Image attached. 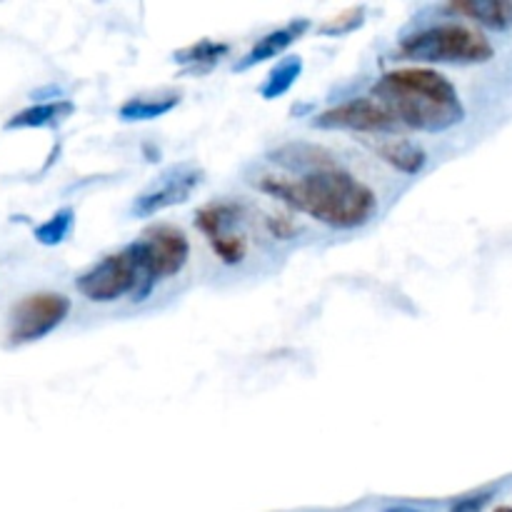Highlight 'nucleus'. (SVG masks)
Returning a JSON list of instances; mask_svg holds the SVG:
<instances>
[{
    "label": "nucleus",
    "mask_w": 512,
    "mask_h": 512,
    "mask_svg": "<svg viewBox=\"0 0 512 512\" xmlns=\"http://www.w3.org/2000/svg\"><path fill=\"white\" fill-rule=\"evenodd\" d=\"M275 163L285 165L290 170H303V175L315 173V170H328L338 168L335 158L328 150L318 148V145H305V143H288L273 153Z\"/></svg>",
    "instance_id": "obj_13"
},
{
    "label": "nucleus",
    "mask_w": 512,
    "mask_h": 512,
    "mask_svg": "<svg viewBox=\"0 0 512 512\" xmlns=\"http://www.w3.org/2000/svg\"><path fill=\"white\" fill-rule=\"evenodd\" d=\"M180 95H160V98H130L120 105L118 115L128 123H143V120H155L160 115H168L170 110L178 108Z\"/></svg>",
    "instance_id": "obj_16"
},
{
    "label": "nucleus",
    "mask_w": 512,
    "mask_h": 512,
    "mask_svg": "<svg viewBox=\"0 0 512 512\" xmlns=\"http://www.w3.org/2000/svg\"><path fill=\"white\" fill-rule=\"evenodd\" d=\"M373 95L400 125L420 133H445L465 118L458 88L438 70H390L373 85Z\"/></svg>",
    "instance_id": "obj_2"
},
{
    "label": "nucleus",
    "mask_w": 512,
    "mask_h": 512,
    "mask_svg": "<svg viewBox=\"0 0 512 512\" xmlns=\"http://www.w3.org/2000/svg\"><path fill=\"white\" fill-rule=\"evenodd\" d=\"M383 512H425L418 508H408V505H393V508H385Z\"/></svg>",
    "instance_id": "obj_22"
},
{
    "label": "nucleus",
    "mask_w": 512,
    "mask_h": 512,
    "mask_svg": "<svg viewBox=\"0 0 512 512\" xmlns=\"http://www.w3.org/2000/svg\"><path fill=\"white\" fill-rule=\"evenodd\" d=\"M240 205L235 203H213L205 205L195 213V228L205 235V238H215V235H223L233 230V225L240 218Z\"/></svg>",
    "instance_id": "obj_14"
},
{
    "label": "nucleus",
    "mask_w": 512,
    "mask_h": 512,
    "mask_svg": "<svg viewBox=\"0 0 512 512\" xmlns=\"http://www.w3.org/2000/svg\"><path fill=\"white\" fill-rule=\"evenodd\" d=\"M255 185L333 230L363 228L378 213V195L343 168L315 170L300 178L265 175Z\"/></svg>",
    "instance_id": "obj_1"
},
{
    "label": "nucleus",
    "mask_w": 512,
    "mask_h": 512,
    "mask_svg": "<svg viewBox=\"0 0 512 512\" xmlns=\"http://www.w3.org/2000/svg\"><path fill=\"white\" fill-rule=\"evenodd\" d=\"M73 225H75V210L60 208L58 213L50 215L45 223H40L38 228L33 230V235L40 245L55 248V245H60L70 233H73Z\"/></svg>",
    "instance_id": "obj_18"
},
{
    "label": "nucleus",
    "mask_w": 512,
    "mask_h": 512,
    "mask_svg": "<svg viewBox=\"0 0 512 512\" xmlns=\"http://www.w3.org/2000/svg\"><path fill=\"white\" fill-rule=\"evenodd\" d=\"M495 512H512V508H508V505H503V508H498Z\"/></svg>",
    "instance_id": "obj_23"
},
{
    "label": "nucleus",
    "mask_w": 512,
    "mask_h": 512,
    "mask_svg": "<svg viewBox=\"0 0 512 512\" xmlns=\"http://www.w3.org/2000/svg\"><path fill=\"white\" fill-rule=\"evenodd\" d=\"M370 150L378 155L380 160L395 168L398 173L405 175H418L423 173L425 165H428V153H425L420 145L410 143L405 138H393V140H378V143H368Z\"/></svg>",
    "instance_id": "obj_10"
},
{
    "label": "nucleus",
    "mask_w": 512,
    "mask_h": 512,
    "mask_svg": "<svg viewBox=\"0 0 512 512\" xmlns=\"http://www.w3.org/2000/svg\"><path fill=\"white\" fill-rule=\"evenodd\" d=\"M398 55L418 63L478 65L495 55L493 43L480 30L463 23H440L408 35L400 43Z\"/></svg>",
    "instance_id": "obj_3"
},
{
    "label": "nucleus",
    "mask_w": 512,
    "mask_h": 512,
    "mask_svg": "<svg viewBox=\"0 0 512 512\" xmlns=\"http://www.w3.org/2000/svg\"><path fill=\"white\" fill-rule=\"evenodd\" d=\"M200 180H203V173L195 168L173 170V173L165 175L155 188H150L148 193L135 198L133 215H138V218H153L160 210H168L173 208V205L185 203V200L195 193Z\"/></svg>",
    "instance_id": "obj_8"
},
{
    "label": "nucleus",
    "mask_w": 512,
    "mask_h": 512,
    "mask_svg": "<svg viewBox=\"0 0 512 512\" xmlns=\"http://www.w3.org/2000/svg\"><path fill=\"white\" fill-rule=\"evenodd\" d=\"M75 113V105L70 100H50V103H35L30 108L20 110L5 123V130L23 128H58L60 123Z\"/></svg>",
    "instance_id": "obj_12"
},
{
    "label": "nucleus",
    "mask_w": 512,
    "mask_h": 512,
    "mask_svg": "<svg viewBox=\"0 0 512 512\" xmlns=\"http://www.w3.org/2000/svg\"><path fill=\"white\" fill-rule=\"evenodd\" d=\"M308 28H310V20L300 18V20H293V23L283 25V28L273 30V33L263 35V38H260L258 43L243 55V60L235 65V73H245V70L255 68V65L263 63V60L283 55L290 45H295L305 33H308Z\"/></svg>",
    "instance_id": "obj_9"
},
{
    "label": "nucleus",
    "mask_w": 512,
    "mask_h": 512,
    "mask_svg": "<svg viewBox=\"0 0 512 512\" xmlns=\"http://www.w3.org/2000/svg\"><path fill=\"white\" fill-rule=\"evenodd\" d=\"M73 303L63 293H33L20 300L10 313L8 345L38 343L68 320Z\"/></svg>",
    "instance_id": "obj_6"
},
{
    "label": "nucleus",
    "mask_w": 512,
    "mask_h": 512,
    "mask_svg": "<svg viewBox=\"0 0 512 512\" xmlns=\"http://www.w3.org/2000/svg\"><path fill=\"white\" fill-rule=\"evenodd\" d=\"M75 288L90 303H115L130 293L135 295V300H143L153 290L145 283V275L130 245L78 275Z\"/></svg>",
    "instance_id": "obj_4"
},
{
    "label": "nucleus",
    "mask_w": 512,
    "mask_h": 512,
    "mask_svg": "<svg viewBox=\"0 0 512 512\" xmlns=\"http://www.w3.org/2000/svg\"><path fill=\"white\" fill-rule=\"evenodd\" d=\"M303 75V58L300 55H288L283 63L275 65L268 73L265 83L260 85V95L265 100H278L298 83V78Z\"/></svg>",
    "instance_id": "obj_17"
},
{
    "label": "nucleus",
    "mask_w": 512,
    "mask_h": 512,
    "mask_svg": "<svg viewBox=\"0 0 512 512\" xmlns=\"http://www.w3.org/2000/svg\"><path fill=\"white\" fill-rule=\"evenodd\" d=\"M230 53V45L228 43H215V40H198V43L188 45V48L178 50L175 53V63L185 65L188 70H198V73H203V70H210L213 65H218L220 60L225 58V55Z\"/></svg>",
    "instance_id": "obj_15"
},
{
    "label": "nucleus",
    "mask_w": 512,
    "mask_h": 512,
    "mask_svg": "<svg viewBox=\"0 0 512 512\" xmlns=\"http://www.w3.org/2000/svg\"><path fill=\"white\" fill-rule=\"evenodd\" d=\"M450 10L500 33L512 28V0H455Z\"/></svg>",
    "instance_id": "obj_11"
},
{
    "label": "nucleus",
    "mask_w": 512,
    "mask_h": 512,
    "mask_svg": "<svg viewBox=\"0 0 512 512\" xmlns=\"http://www.w3.org/2000/svg\"><path fill=\"white\" fill-rule=\"evenodd\" d=\"M140 270L145 275V283L153 288L158 280L173 278L188 265L190 240L185 233L173 225H155L145 230V235L135 243H130Z\"/></svg>",
    "instance_id": "obj_5"
},
{
    "label": "nucleus",
    "mask_w": 512,
    "mask_h": 512,
    "mask_svg": "<svg viewBox=\"0 0 512 512\" xmlns=\"http://www.w3.org/2000/svg\"><path fill=\"white\" fill-rule=\"evenodd\" d=\"M208 243L210 248H213V253L218 255L220 263L225 265L243 263L245 255H248V240H245L240 233H235V230H230V233H223V235H215V238H210Z\"/></svg>",
    "instance_id": "obj_19"
},
{
    "label": "nucleus",
    "mask_w": 512,
    "mask_h": 512,
    "mask_svg": "<svg viewBox=\"0 0 512 512\" xmlns=\"http://www.w3.org/2000/svg\"><path fill=\"white\" fill-rule=\"evenodd\" d=\"M398 125V120L373 98L345 100L313 118V128L355 130V133H390Z\"/></svg>",
    "instance_id": "obj_7"
},
{
    "label": "nucleus",
    "mask_w": 512,
    "mask_h": 512,
    "mask_svg": "<svg viewBox=\"0 0 512 512\" xmlns=\"http://www.w3.org/2000/svg\"><path fill=\"white\" fill-rule=\"evenodd\" d=\"M365 20V8L360 5V8H350L345 10L343 15H338V18H333L330 23L320 25L318 33L323 35H345V33H353L355 28H360Z\"/></svg>",
    "instance_id": "obj_20"
},
{
    "label": "nucleus",
    "mask_w": 512,
    "mask_h": 512,
    "mask_svg": "<svg viewBox=\"0 0 512 512\" xmlns=\"http://www.w3.org/2000/svg\"><path fill=\"white\" fill-rule=\"evenodd\" d=\"M493 498V493H478V495H468V498H460L458 503H453V512H483L488 500Z\"/></svg>",
    "instance_id": "obj_21"
}]
</instances>
